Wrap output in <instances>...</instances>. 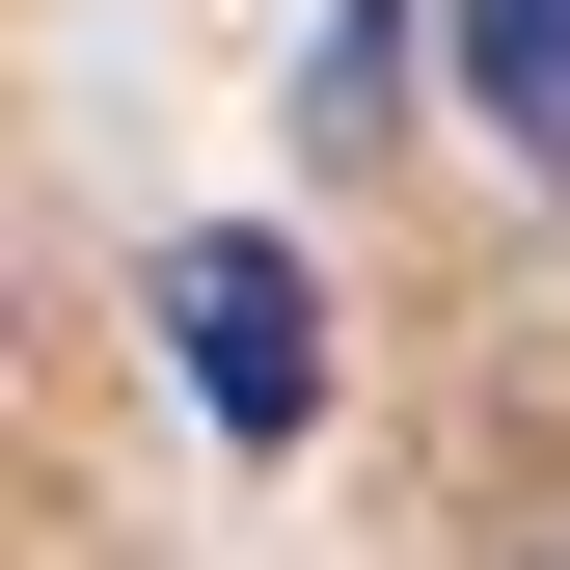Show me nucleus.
Returning <instances> with one entry per match:
<instances>
[{
	"mask_svg": "<svg viewBox=\"0 0 570 570\" xmlns=\"http://www.w3.org/2000/svg\"><path fill=\"white\" fill-rule=\"evenodd\" d=\"M164 353H190V407H218V435H299V272H272L245 218L164 245Z\"/></svg>",
	"mask_w": 570,
	"mask_h": 570,
	"instance_id": "obj_1",
	"label": "nucleus"
},
{
	"mask_svg": "<svg viewBox=\"0 0 570 570\" xmlns=\"http://www.w3.org/2000/svg\"><path fill=\"white\" fill-rule=\"evenodd\" d=\"M462 55H489V136L570 190V0H462Z\"/></svg>",
	"mask_w": 570,
	"mask_h": 570,
	"instance_id": "obj_2",
	"label": "nucleus"
},
{
	"mask_svg": "<svg viewBox=\"0 0 570 570\" xmlns=\"http://www.w3.org/2000/svg\"><path fill=\"white\" fill-rule=\"evenodd\" d=\"M489 570H570V489H517V517H489Z\"/></svg>",
	"mask_w": 570,
	"mask_h": 570,
	"instance_id": "obj_3",
	"label": "nucleus"
}]
</instances>
